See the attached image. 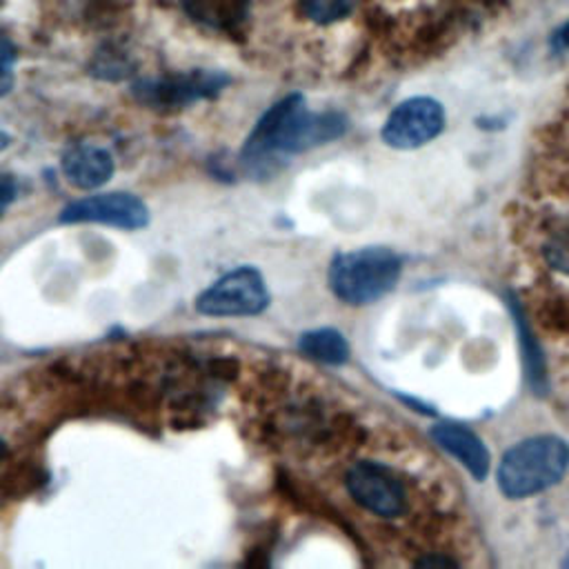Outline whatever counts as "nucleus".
I'll return each instance as SVG.
<instances>
[{
    "instance_id": "4468645a",
    "label": "nucleus",
    "mask_w": 569,
    "mask_h": 569,
    "mask_svg": "<svg viewBox=\"0 0 569 569\" xmlns=\"http://www.w3.org/2000/svg\"><path fill=\"white\" fill-rule=\"evenodd\" d=\"M545 260L560 273H569V224L553 231L545 242Z\"/></svg>"
},
{
    "instance_id": "1a4fd4ad",
    "label": "nucleus",
    "mask_w": 569,
    "mask_h": 569,
    "mask_svg": "<svg viewBox=\"0 0 569 569\" xmlns=\"http://www.w3.org/2000/svg\"><path fill=\"white\" fill-rule=\"evenodd\" d=\"M64 178L80 189H96L104 184L113 173V160L107 149L96 144H71L62 153Z\"/></svg>"
},
{
    "instance_id": "0eeeda50",
    "label": "nucleus",
    "mask_w": 569,
    "mask_h": 569,
    "mask_svg": "<svg viewBox=\"0 0 569 569\" xmlns=\"http://www.w3.org/2000/svg\"><path fill=\"white\" fill-rule=\"evenodd\" d=\"M347 489L365 509L391 518L405 509V489L400 480L382 465L358 462L347 473Z\"/></svg>"
},
{
    "instance_id": "39448f33",
    "label": "nucleus",
    "mask_w": 569,
    "mask_h": 569,
    "mask_svg": "<svg viewBox=\"0 0 569 569\" xmlns=\"http://www.w3.org/2000/svg\"><path fill=\"white\" fill-rule=\"evenodd\" d=\"M445 127V111L433 98H409L400 102L382 127V140L396 149H416L433 140Z\"/></svg>"
},
{
    "instance_id": "f8f14e48",
    "label": "nucleus",
    "mask_w": 569,
    "mask_h": 569,
    "mask_svg": "<svg viewBox=\"0 0 569 569\" xmlns=\"http://www.w3.org/2000/svg\"><path fill=\"white\" fill-rule=\"evenodd\" d=\"M300 349L320 362L342 365L349 358V345L336 329H313L302 333Z\"/></svg>"
},
{
    "instance_id": "7ed1b4c3",
    "label": "nucleus",
    "mask_w": 569,
    "mask_h": 569,
    "mask_svg": "<svg viewBox=\"0 0 569 569\" xmlns=\"http://www.w3.org/2000/svg\"><path fill=\"white\" fill-rule=\"evenodd\" d=\"M400 276V260L382 247H367L336 256L329 269L333 293L349 305H367L382 298Z\"/></svg>"
},
{
    "instance_id": "6ab92c4d",
    "label": "nucleus",
    "mask_w": 569,
    "mask_h": 569,
    "mask_svg": "<svg viewBox=\"0 0 569 569\" xmlns=\"http://www.w3.org/2000/svg\"><path fill=\"white\" fill-rule=\"evenodd\" d=\"M2 456H4V442L0 440V460H2Z\"/></svg>"
},
{
    "instance_id": "a211bd4d",
    "label": "nucleus",
    "mask_w": 569,
    "mask_h": 569,
    "mask_svg": "<svg viewBox=\"0 0 569 569\" xmlns=\"http://www.w3.org/2000/svg\"><path fill=\"white\" fill-rule=\"evenodd\" d=\"M9 144H11V136H9L4 129H0V151L7 149Z\"/></svg>"
},
{
    "instance_id": "ddd939ff",
    "label": "nucleus",
    "mask_w": 569,
    "mask_h": 569,
    "mask_svg": "<svg viewBox=\"0 0 569 569\" xmlns=\"http://www.w3.org/2000/svg\"><path fill=\"white\" fill-rule=\"evenodd\" d=\"M300 11L318 24H331L342 20L356 7V0H298Z\"/></svg>"
},
{
    "instance_id": "f03ea898",
    "label": "nucleus",
    "mask_w": 569,
    "mask_h": 569,
    "mask_svg": "<svg viewBox=\"0 0 569 569\" xmlns=\"http://www.w3.org/2000/svg\"><path fill=\"white\" fill-rule=\"evenodd\" d=\"M569 467V447L556 436L529 438L509 449L498 467V485L509 498H525L556 485Z\"/></svg>"
},
{
    "instance_id": "6e6552de",
    "label": "nucleus",
    "mask_w": 569,
    "mask_h": 569,
    "mask_svg": "<svg viewBox=\"0 0 569 569\" xmlns=\"http://www.w3.org/2000/svg\"><path fill=\"white\" fill-rule=\"evenodd\" d=\"M224 76L211 71H193L184 76L162 78V80H144L136 87L140 100L149 104H184L196 98L213 96L222 89Z\"/></svg>"
},
{
    "instance_id": "20e7f679",
    "label": "nucleus",
    "mask_w": 569,
    "mask_h": 569,
    "mask_svg": "<svg viewBox=\"0 0 569 569\" xmlns=\"http://www.w3.org/2000/svg\"><path fill=\"white\" fill-rule=\"evenodd\" d=\"M269 302L264 280L258 269L240 267L216 280L198 296V311L204 316H256Z\"/></svg>"
},
{
    "instance_id": "f257e3e1",
    "label": "nucleus",
    "mask_w": 569,
    "mask_h": 569,
    "mask_svg": "<svg viewBox=\"0 0 569 569\" xmlns=\"http://www.w3.org/2000/svg\"><path fill=\"white\" fill-rule=\"evenodd\" d=\"M345 127L340 113H311L300 96H287L258 120L247 138L244 158L258 162L271 153H298L338 138Z\"/></svg>"
},
{
    "instance_id": "423d86ee",
    "label": "nucleus",
    "mask_w": 569,
    "mask_h": 569,
    "mask_svg": "<svg viewBox=\"0 0 569 569\" xmlns=\"http://www.w3.org/2000/svg\"><path fill=\"white\" fill-rule=\"evenodd\" d=\"M60 222H104L122 229H140L149 222L144 202L131 193H98L67 204Z\"/></svg>"
},
{
    "instance_id": "dca6fc26",
    "label": "nucleus",
    "mask_w": 569,
    "mask_h": 569,
    "mask_svg": "<svg viewBox=\"0 0 569 569\" xmlns=\"http://www.w3.org/2000/svg\"><path fill=\"white\" fill-rule=\"evenodd\" d=\"M16 191H18L16 180H13L9 173H2V171H0V216H2L4 209L13 202Z\"/></svg>"
},
{
    "instance_id": "9d476101",
    "label": "nucleus",
    "mask_w": 569,
    "mask_h": 569,
    "mask_svg": "<svg viewBox=\"0 0 569 569\" xmlns=\"http://www.w3.org/2000/svg\"><path fill=\"white\" fill-rule=\"evenodd\" d=\"M431 433L436 442L453 453L476 478H485L489 469V453L469 429L460 425H438Z\"/></svg>"
},
{
    "instance_id": "f3484780",
    "label": "nucleus",
    "mask_w": 569,
    "mask_h": 569,
    "mask_svg": "<svg viewBox=\"0 0 569 569\" xmlns=\"http://www.w3.org/2000/svg\"><path fill=\"white\" fill-rule=\"evenodd\" d=\"M558 40H560V44L562 47H567L569 49V22L560 29V33H558Z\"/></svg>"
},
{
    "instance_id": "9b49d317",
    "label": "nucleus",
    "mask_w": 569,
    "mask_h": 569,
    "mask_svg": "<svg viewBox=\"0 0 569 569\" xmlns=\"http://www.w3.org/2000/svg\"><path fill=\"white\" fill-rule=\"evenodd\" d=\"M184 11L213 29H233L247 16V0H182Z\"/></svg>"
},
{
    "instance_id": "2eb2a0df",
    "label": "nucleus",
    "mask_w": 569,
    "mask_h": 569,
    "mask_svg": "<svg viewBox=\"0 0 569 569\" xmlns=\"http://www.w3.org/2000/svg\"><path fill=\"white\" fill-rule=\"evenodd\" d=\"M13 62H16V47L7 31L0 27V96L9 93L13 87Z\"/></svg>"
}]
</instances>
